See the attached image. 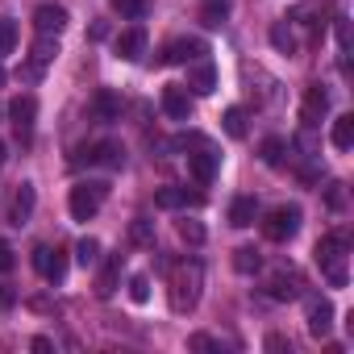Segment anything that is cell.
<instances>
[{
	"label": "cell",
	"instance_id": "cell-1",
	"mask_svg": "<svg viewBox=\"0 0 354 354\" xmlns=\"http://www.w3.org/2000/svg\"><path fill=\"white\" fill-rule=\"evenodd\" d=\"M201 283H205V267L192 259V263H180L171 275V308L175 313H192L196 300H201Z\"/></svg>",
	"mask_w": 354,
	"mask_h": 354
},
{
	"label": "cell",
	"instance_id": "cell-31",
	"mask_svg": "<svg viewBox=\"0 0 354 354\" xmlns=\"http://www.w3.org/2000/svg\"><path fill=\"white\" fill-rule=\"evenodd\" d=\"M129 238H133L138 246H150V242H154V221H146V217H138V221L129 225Z\"/></svg>",
	"mask_w": 354,
	"mask_h": 354
},
{
	"label": "cell",
	"instance_id": "cell-37",
	"mask_svg": "<svg viewBox=\"0 0 354 354\" xmlns=\"http://www.w3.org/2000/svg\"><path fill=\"white\" fill-rule=\"evenodd\" d=\"M13 304H17V292H13L9 283H0V313H9Z\"/></svg>",
	"mask_w": 354,
	"mask_h": 354
},
{
	"label": "cell",
	"instance_id": "cell-5",
	"mask_svg": "<svg viewBox=\"0 0 354 354\" xmlns=\"http://www.w3.org/2000/svg\"><path fill=\"white\" fill-rule=\"evenodd\" d=\"M34 267H38V275H42L46 283H63V275H67V254H63L59 246H38V250H34Z\"/></svg>",
	"mask_w": 354,
	"mask_h": 354
},
{
	"label": "cell",
	"instance_id": "cell-24",
	"mask_svg": "<svg viewBox=\"0 0 354 354\" xmlns=\"http://www.w3.org/2000/svg\"><path fill=\"white\" fill-rule=\"evenodd\" d=\"M213 88H217V67H213V63H196V71H192V92H196V96H213Z\"/></svg>",
	"mask_w": 354,
	"mask_h": 354
},
{
	"label": "cell",
	"instance_id": "cell-32",
	"mask_svg": "<svg viewBox=\"0 0 354 354\" xmlns=\"http://www.w3.org/2000/svg\"><path fill=\"white\" fill-rule=\"evenodd\" d=\"M13 46H17V26L9 17H0V55H9Z\"/></svg>",
	"mask_w": 354,
	"mask_h": 354
},
{
	"label": "cell",
	"instance_id": "cell-35",
	"mask_svg": "<svg viewBox=\"0 0 354 354\" xmlns=\"http://www.w3.org/2000/svg\"><path fill=\"white\" fill-rule=\"evenodd\" d=\"M188 346H192V350H221V342H217V337H209V333H192V337H188Z\"/></svg>",
	"mask_w": 354,
	"mask_h": 354
},
{
	"label": "cell",
	"instance_id": "cell-43",
	"mask_svg": "<svg viewBox=\"0 0 354 354\" xmlns=\"http://www.w3.org/2000/svg\"><path fill=\"white\" fill-rule=\"evenodd\" d=\"M0 84H5V67H0Z\"/></svg>",
	"mask_w": 354,
	"mask_h": 354
},
{
	"label": "cell",
	"instance_id": "cell-21",
	"mask_svg": "<svg viewBox=\"0 0 354 354\" xmlns=\"http://www.w3.org/2000/svg\"><path fill=\"white\" fill-rule=\"evenodd\" d=\"M254 217H259V205H254V196H238V201L230 205V225H234V230H246V225H254Z\"/></svg>",
	"mask_w": 354,
	"mask_h": 354
},
{
	"label": "cell",
	"instance_id": "cell-26",
	"mask_svg": "<svg viewBox=\"0 0 354 354\" xmlns=\"http://www.w3.org/2000/svg\"><path fill=\"white\" fill-rule=\"evenodd\" d=\"M234 271H238V275H254V271H263V254H259L254 246H238V250H234Z\"/></svg>",
	"mask_w": 354,
	"mask_h": 354
},
{
	"label": "cell",
	"instance_id": "cell-12",
	"mask_svg": "<svg viewBox=\"0 0 354 354\" xmlns=\"http://www.w3.org/2000/svg\"><path fill=\"white\" fill-rule=\"evenodd\" d=\"M154 205L167 209V213H171V209H201L205 196H201V192H188V188H158V192H154Z\"/></svg>",
	"mask_w": 354,
	"mask_h": 354
},
{
	"label": "cell",
	"instance_id": "cell-7",
	"mask_svg": "<svg viewBox=\"0 0 354 354\" xmlns=\"http://www.w3.org/2000/svg\"><path fill=\"white\" fill-rule=\"evenodd\" d=\"M9 117H13V125H17V138L30 142V133H34V117H38V100H34L30 92L13 96V100H9Z\"/></svg>",
	"mask_w": 354,
	"mask_h": 354
},
{
	"label": "cell",
	"instance_id": "cell-11",
	"mask_svg": "<svg viewBox=\"0 0 354 354\" xmlns=\"http://www.w3.org/2000/svg\"><path fill=\"white\" fill-rule=\"evenodd\" d=\"M221 167V154H213L209 146H196V154H188V171L196 184H213V175Z\"/></svg>",
	"mask_w": 354,
	"mask_h": 354
},
{
	"label": "cell",
	"instance_id": "cell-4",
	"mask_svg": "<svg viewBox=\"0 0 354 354\" xmlns=\"http://www.w3.org/2000/svg\"><path fill=\"white\" fill-rule=\"evenodd\" d=\"M263 234H267L271 242H292V238L300 234V209H296V205H279V209L263 221Z\"/></svg>",
	"mask_w": 354,
	"mask_h": 354
},
{
	"label": "cell",
	"instance_id": "cell-38",
	"mask_svg": "<svg viewBox=\"0 0 354 354\" xmlns=\"http://www.w3.org/2000/svg\"><path fill=\"white\" fill-rule=\"evenodd\" d=\"M325 201H329V209L337 213V209L346 205V192H342V184H329V196H325Z\"/></svg>",
	"mask_w": 354,
	"mask_h": 354
},
{
	"label": "cell",
	"instance_id": "cell-19",
	"mask_svg": "<svg viewBox=\"0 0 354 354\" xmlns=\"http://www.w3.org/2000/svg\"><path fill=\"white\" fill-rule=\"evenodd\" d=\"M121 263H125V259H121V254H113V259L100 267V275H96V296H104V300H109V296L117 292V283H121Z\"/></svg>",
	"mask_w": 354,
	"mask_h": 354
},
{
	"label": "cell",
	"instance_id": "cell-23",
	"mask_svg": "<svg viewBox=\"0 0 354 354\" xmlns=\"http://www.w3.org/2000/svg\"><path fill=\"white\" fill-rule=\"evenodd\" d=\"M271 46H275L279 55H296V50H300V42H296V30H292L288 21H275V26H271Z\"/></svg>",
	"mask_w": 354,
	"mask_h": 354
},
{
	"label": "cell",
	"instance_id": "cell-2",
	"mask_svg": "<svg viewBox=\"0 0 354 354\" xmlns=\"http://www.w3.org/2000/svg\"><path fill=\"white\" fill-rule=\"evenodd\" d=\"M346 250H350V234L337 230V234H325L317 242V263L325 271V279L333 288H346Z\"/></svg>",
	"mask_w": 354,
	"mask_h": 354
},
{
	"label": "cell",
	"instance_id": "cell-17",
	"mask_svg": "<svg viewBox=\"0 0 354 354\" xmlns=\"http://www.w3.org/2000/svg\"><path fill=\"white\" fill-rule=\"evenodd\" d=\"M142 50H146V30H142V26H133V30H125V34L117 38V55H121L125 63L142 59Z\"/></svg>",
	"mask_w": 354,
	"mask_h": 354
},
{
	"label": "cell",
	"instance_id": "cell-18",
	"mask_svg": "<svg viewBox=\"0 0 354 354\" xmlns=\"http://www.w3.org/2000/svg\"><path fill=\"white\" fill-rule=\"evenodd\" d=\"M34 205H38V192H34V184H21L17 188V201H13V225L21 230V225H30V217H34Z\"/></svg>",
	"mask_w": 354,
	"mask_h": 354
},
{
	"label": "cell",
	"instance_id": "cell-29",
	"mask_svg": "<svg viewBox=\"0 0 354 354\" xmlns=\"http://www.w3.org/2000/svg\"><path fill=\"white\" fill-rule=\"evenodd\" d=\"M225 13H230V5H225V0H209V5H205V17H201V21H205L209 30H217V26L225 21Z\"/></svg>",
	"mask_w": 354,
	"mask_h": 354
},
{
	"label": "cell",
	"instance_id": "cell-13",
	"mask_svg": "<svg viewBox=\"0 0 354 354\" xmlns=\"http://www.w3.org/2000/svg\"><path fill=\"white\" fill-rule=\"evenodd\" d=\"M162 113H167L171 121H188V117H192V96H188V88H180V84L162 88Z\"/></svg>",
	"mask_w": 354,
	"mask_h": 354
},
{
	"label": "cell",
	"instance_id": "cell-25",
	"mask_svg": "<svg viewBox=\"0 0 354 354\" xmlns=\"http://www.w3.org/2000/svg\"><path fill=\"white\" fill-rule=\"evenodd\" d=\"M288 150H292V146H288L283 138H275V133H271V138H263V146H259V154H263V162H267V167H283Z\"/></svg>",
	"mask_w": 354,
	"mask_h": 354
},
{
	"label": "cell",
	"instance_id": "cell-10",
	"mask_svg": "<svg viewBox=\"0 0 354 354\" xmlns=\"http://www.w3.org/2000/svg\"><path fill=\"white\" fill-rule=\"evenodd\" d=\"M325 113H329V92H325L321 84H313V88L304 92V109H300V121L317 129V125L325 121Z\"/></svg>",
	"mask_w": 354,
	"mask_h": 354
},
{
	"label": "cell",
	"instance_id": "cell-15",
	"mask_svg": "<svg viewBox=\"0 0 354 354\" xmlns=\"http://www.w3.org/2000/svg\"><path fill=\"white\" fill-rule=\"evenodd\" d=\"M88 162H100V167H109V171H121V167H125V150H121V142H92Z\"/></svg>",
	"mask_w": 354,
	"mask_h": 354
},
{
	"label": "cell",
	"instance_id": "cell-34",
	"mask_svg": "<svg viewBox=\"0 0 354 354\" xmlns=\"http://www.w3.org/2000/svg\"><path fill=\"white\" fill-rule=\"evenodd\" d=\"M180 238L192 242V246H201V242H205V225H201V221H180Z\"/></svg>",
	"mask_w": 354,
	"mask_h": 354
},
{
	"label": "cell",
	"instance_id": "cell-14",
	"mask_svg": "<svg viewBox=\"0 0 354 354\" xmlns=\"http://www.w3.org/2000/svg\"><path fill=\"white\" fill-rule=\"evenodd\" d=\"M34 30L59 38V34L67 30V9H63V5H38V13H34Z\"/></svg>",
	"mask_w": 354,
	"mask_h": 354
},
{
	"label": "cell",
	"instance_id": "cell-22",
	"mask_svg": "<svg viewBox=\"0 0 354 354\" xmlns=\"http://www.w3.org/2000/svg\"><path fill=\"white\" fill-rule=\"evenodd\" d=\"M329 142H333L337 150H350V146H354V113H342V117H333Z\"/></svg>",
	"mask_w": 354,
	"mask_h": 354
},
{
	"label": "cell",
	"instance_id": "cell-28",
	"mask_svg": "<svg viewBox=\"0 0 354 354\" xmlns=\"http://www.w3.org/2000/svg\"><path fill=\"white\" fill-rule=\"evenodd\" d=\"M221 125H225V133H230V138H246V113H242V109H225Z\"/></svg>",
	"mask_w": 354,
	"mask_h": 354
},
{
	"label": "cell",
	"instance_id": "cell-27",
	"mask_svg": "<svg viewBox=\"0 0 354 354\" xmlns=\"http://www.w3.org/2000/svg\"><path fill=\"white\" fill-rule=\"evenodd\" d=\"M75 259H80V267H96L100 263V242L96 238H80L75 242Z\"/></svg>",
	"mask_w": 354,
	"mask_h": 354
},
{
	"label": "cell",
	"instance_id": "cell-6",
	"mask_svg": "<svg viewBox=\"0 0 354 354\" xmlns=\"http://www.w3.org/2000/svg\"><path fill=\"white\" fill-rule=\"evenodd\" d=\"M304 321H308L313 337H329V329H333V304L325 296H308L304 300Z\"/></svg>",
	"mask_w": 354,
	"mask_h": 354
},
{
	"label": "cell",
	"instance_id": "cell-39",
	"mask_svg": "<svg viewBox=\"0 0 354 354\" xmlns=\"http://www.w3.org/2000/svg\"><path fill=\"white\" fill-rule=\"evenodd\" d=\"M267 350H288V354H292V342H288L283 333H271V337H267Z\"/></svg>",
	"mask_w": 354,
	"mask_h": 354
},
{
	"label": "cell",
	"instance_id": "cell-8",
	"mask_svg": "<svg viewBox=\"0 0 354 354\" xmlns=\"http://www.w3.org/2000/svg\"><path fill=\"white\" fill-rule=\"evenodd\" d=\"M205 55V42L201 38H175L167 50H162V63L167 67H180V63H196Z\"/></svg>",
	"mask_w": 354,
	"mask_h": 354
},
{
	"label": "cell",
	"instance_id": "cell-30",
	"mask_svg": "<svg viewBox=\"0 0 354 354\" xmlns=\"http://www.w3.org/2000/svg\"><path fill=\"white\" fill-rule=\"evenodd\" d=\"M113 9L121 17H129V21H142L146 17V0H113Z\"/></svg>",
	"mask_w": 354,
	"mask_h": 354
},
{
	"label": "cell",
	"instance_id": "cell-42",
	"mask_svg": "<svg viewBox=\"0 0 354 354\" xmlns=\"http://www.w3.org/2000/svg\"><path fill=\"white\" fill-rule=\"evenodd\" d=\"M5 158H9V146H5V142H0V162H5Z\"/></svg>",
	"mask_w": 354,
	"mask_h": 354
},
{
	"label": "cell",
	"instance_id": "cell-36",
	"mask_svg": "<svg viewBox=\"0 0 354 354\" xmlns=\"http://www.w3.org/2000/svg\"><path fill=\"white\" fill-rule=\"evenodd\" d=\"M13 263H17V259H13V246H9V242H0V275H9Z\"/></svg>",
	"mask_w": 354,
	"mask_h": 354
},
{
	"label": "cell",
	"instance_id": "cell-3",
	"mask_svg": "<svg viewBox=\"0 0 354 354\" xmlns=\"http://www.w3.org/2000/svg\"><path fill=\"white\" fill-rule=\"evenodd\" d=\"M104 196H109V184H104V180H88V184H75V188H71L67 209H71L75 221H92V217L100 213Z\"/></svg>",
	"mask_w": 354,
	"mask_h": 354
},
{
	"label": "cell",
	"instance_id": "cell-44",
	"mask_svg": "<svg viewBox=\"0 0 354 354\" xmlns=\"http://www.w3.org/2000/svg\"><path fill=\"white\" fill-rule=\"evenodd\" d=\"M0 113H5V109H0Z\"/></svg>",
	"mask_w": 354,
	"mask_h": 354
},
{
	"label": "cell",
	"instance_id": "cell-41",
	"mask_svg": "<svg viewBox=\"0 0 354 354\" xmlns=\"http://www.w3.org/2000/svg\"><path fill=\"white\" fill-rule=\"evenodd\" d=\"M100 38H109V26H104V21L92 26V42H100Z\"/></svg>",
	"mask_w": 354,
	"mask_h": 354
},
{
	"label": "cell",
	"instance_id": "cell-20",
	"mask_svg": "<svg viewBox=\"0 0 354 354\" xmlns=\"http://www.w3.org/2000/svg\"><path fill=\"white\" fill-rule=\"evenodd\" d=\"M59 59V38H50V34H38V42L30 46V63L34 67H50Z\"/></svg>",
	"mask_w": 354,
	"mask_h": 354
},
{
	"label": "cell",
	"instance_id": "cell-40",
	"mask_svg": "<svg viewBox=\"0 0 354 354\" xmlns=\"http://www.w3.org/2000/svg\"><path fill=\"white\" fill-rule=\"evenodd\" d=\"M30 346H34V350H38V354H46V350H55V342H50V337H34V342H30Z\"/></svg>",
	"mask_w": 354,
	"mask_h": 354
},
{
	"label": "cell",
	"instance_id": "cell-9",
	"mask_svg": "<svg viewBox=\"0 0 354 354\" xmlns=\"http://www.w3.org/2000/svg\"><path fill=\"white\" fill-rule=\"evenodd\" d=\"M121 96L113 92V88H100L96 96H92V121H100V125H113V121H121Z\"/></svg>",
	"mask_w": 354,
	"mask_h": 354
},
{
	"label": "cell",
	"instance_id": "cell-16",
	"mask_svg": "<svg viewBox=\"0 0 354 354\" xmlns=\"http://www.w3.org/2000/svg\"><path fill=\"white\" fill-rule=\"evenodd\" d=\"M267 296L271 300H296L300 296V275L296 271H275L271 283H267Z\"/></svg>",
	"mask_w": 354,
	"mask_h": 354
},
{
	"label": "cell",
	"instance_id": "cell-33",
	"mask_svg": "<svg viewBox=\"0 0 354 354\" xmlns=\"http://www.w3.org/2000/svg\"><path fill=\"white\" fill-rule=\"evenodd\" d=\"M129 300H133V304H146V300H150V279H146V275H133V279H129Z\"/></svg>",
	"mask_w": 354,
	"mask_h": 354
}]
</instances>
